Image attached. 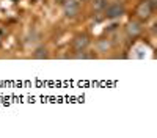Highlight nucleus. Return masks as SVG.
<instances>
[{
    "mask_svg": "<svg viewBox=\"0 0 157 138\" xmlns=\"http://www.w3.org/2000/svg\"><path fill=\"white\" fill-rule=\"evenodd\" d=\"M63 14L68 19L77 17V14L80 13V2L78 0H63Z\"/></svg>",
    "mask_w": 157,
    "mask_h": 138,
    "instance_id": "obj_1",
    "label": "nucleus"
},
{
    "mask_svg": "<svg viewBox=\"0 0 157 138\" xmlns=\"http://www.w3.org/2000/svg\"><path fill=\"white\" fill-rule=\"evenodd\" d=\"M126 13V8L123 3H112L109 6H105V13H104V17H107V19H120L123 14Z\"/></svg>",
    "mask_w": 157,
    "mask_h": 138,
    "instance_id": "obj_2",
    "label": "nucleus"
},
{
    "mask_svg": "<svg viewBox=\"0 0 157 138\" xmlns=\"http://www.w3.org/2000/svg\"><path fill=\"white\" fill-rule=\"evenodd\" d=\"M91 39H90V36L86 33H78L74 36V39H72V49H74V52H82V50H86L88 46H90Z\"/></svg>",
    "mask_w": 157,
    "mask_h": 138,
    "instance_id": "obj_3",
    "label": "nucleus"
},
{
    "mask_svg": "<svg viewBox=\"0 0 157 138\" xmlns=\"http://www.w3.org/2000/svg\"><path fill=\"white\" fill-rule=\"evenodd\" d=\"M152 11H154V8L151 6V3L148 2V0H143V2L137 6V17L140 19V21H148L149 17H151V14H152Z\"/></svg>",
    "mask_w": 157,
    "mask_h": 138,
    "instance_id": "obj_4",
    "label": "nucleus"
},
{
    "mask_svg": "<svg viewBox=\"0 0 157 138\" xmlns=\"http://www.w3.org/2000/svg\"><path fill=\"white\" fill-rule=\"evenodd\" d=\"M143 32V27H141V24L138 21H130L127 22L126 25V35L130 38V39H135L137 36H140Z\"/></svg>",
    "mask_w": 157,
    "mask_h": 138,
    "instance_id": "obj_5",
    "label": "nucleus"
},
{
    "mask_svg": "<svg viewBox=\"0 0 157 138\" xmlns=\"http://www.w3.org/2000/svg\"><path fill=\"white\" fill-rule=\"evenodd\" d=\"M32 57L35 60H47L50 57V54H49V49L46 46H39V47L35 49V52L32 54Z\"/></svg>",
    "mask_w": 157,
    "mask_h": 138,
    "instance_id": "obj_6",
    "label": "nucleus"
},
{
    "mask_svg": "<svg viewBox=\"0 0 157 138\" xmlns=\"http://www.w3.org/2000/svg\"><path fill=\"white\" fill-rule=\"evenodd\" d=\"M69 58H75V60H93V58H96V54L94 52H86V50H82V52H75Z\"/></svg>",
    "mask_w": 157,
    "mask_h": 138,
    "instance_id": "obj_7",
    "label": "nucleus"
},
{
    "mask_svg": "<svg viewBox=\"0 0 157 138\" xmlns=\"http://www.w3.org/2000/svg\"><path fill=\"white\" fill-rule=\"evenodd\" d=\"M91 5H93L94 11H102V9H105V6H107V0H93Z\"/></svg>",
    "mask_w": 157,
    "mask_h": 138,
    "instance_id": "obj_8",
    "label": "nucleus"
},
{
    "mask_svg": "<svg viewBox=\"0 0 157 138\" xmlns=\"http://www.w3.org/2000/svg\"><path fill=\"white\" fill-rule=\"evenodd\" d=\"M148 2H149V3H151V6L155 9V6H157V2H155V0H148Z\"/></svg>",
    "mask_w": 157,
    "mask_h": 138,
    "instance_id": "obj_9",
    "label": "nucleus"
},
{
    "mask_svg": "<svg viewBox=\"0 0 157 138\" xmlns=\"http://www.w3.org/2000/svg\"><path fill=\"white\" fill-rule=\"evenodd\" d=\"M78 2H88V0H78Z\"/></svg>",
    "mask_w": 157,
    "mask_h": 138,
    "instance_id": "obj_10",
    "label": "nucleus"
}]
</instances>
